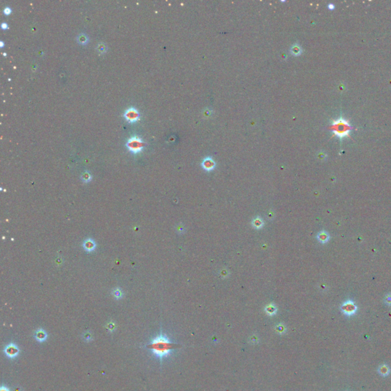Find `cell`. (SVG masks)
I'll return each mask as SVG.
<instances>
[{"label": "cell", "mask_w": 391, "mask_h": 391, "mask_svg": "<svg viewBox=\"0 0 391 391\" xmlns=\"http://www.w3.org/2000/svg\"><path fill=\"white\" fill-rule=\"evenodd\" d=\"M179 344L173 343L169 338L164 335H157L147 345V348L151 350L157 358L162 360L171 355L174 349L179 347Z\"/></svg>", "instance_id": "obj_1"}, {"label": "cell", "mask_w": 391, "mask_h": 391, "mask_svg": "<svg viewBox=\"0 0 391 391\" xmlns=\"http://www.w3.org/2000/svg\"><path fill=\"white\" fill-rule=\"evenodd\" d=\"M330 129L340 140H342L345 137L349 136L353 128L351 126L347 120L343 118H339L332 122V126H330Z\"/></svg>", "instance_id": "obj_2"}, {"label": "cell", "mask_w": 391, "mask_h": 391, "mask_svg": "<svg viewBox=\"0 0 391 391\" xmlns=\"http://www.w3.org/2000/svg\"><path fill=\"white\" fill-rule=\"evenodd\" d=\"M126 145L130 152L136 154L141 152L144 148L145 142L142 138L137 135H133L128 139Z\"/></svg>", "instance_id": "obj_3"}, {"label": "cell", "mask_w": 391, "mask_h": 391, "mask_svg": "<svg viewBox=\"0 0 391 391\" xmlns=\"http://www.w3.org/2000/svg\"><path fill=\"white\" fill-rule=\"evenodd\" d=\"M123 117L129 123H134L140 119V113L134 107H130L125 111Z\"/></svg>", "instance_id": "obj_4"}, {"label": "cell", "mask_w": 391, "mask_h": 391, "mask_svg": "<svg viewBox=\"0 0 391 391\" xmlns=\"http://www.w3.org/2000/svg\"><path fill=\"white\" fill-rule=\"evenodd\" d=\"M4 352L8 358H15L18 355L20 350L16 344L14 343H10L5 348Z\"/></svg>", "instance_id": "obj_5"}, {"label": "cell", "mask_w": 391, "mask_h": 391, "mask_svg": "<svg viewBox=\"0 0 391 391\" xmlns=\"http://www.w3.org/2000/svg\"><path fill=\"white\" fill-rule=\"evenodd\" d=\"M341 310H342L343 313L347 315V316H352V315L355 313V312L357 310V307L353 303V302L348 301V302H346L345 303L343 304L342 306H341Z\"/></svg>", "instance_id": "obj_6"}, {"label": "cell", "mask_w": 391, "mask_h": 391, "mask_svg": "<svg viewBox=\"0 0 391 391\" xmlns=\"http://www.w3.org/2000/svg\"><path fill=\"white\" fill-rule=\"evenodd\" d=\"M83 248L86 252H92L96 248V244L94 242L93 239H87L83 242Z\"/></svg>", "instance_id": "obj_7"}, {"label": "cell", "mask_w": 391, "mask_h": 391, "mask_svg": "<svg viewBox=\"0 0 391 391\" xmlns=\"http://www.w3.org/2000/svg\"><path fill=\"white\" fill-rule=\"evenodd\" d=\"M34 337H35V340L38 341V342H44V341H45L47 340V334L44 329H39L35 331V334H34Z\"/></svg>", "instance_id": "obj_8"}, {"label": "cell", "mask_w": 391, "mask_h": 391, "mask_svg": "<svg viewBox=\"0 0 391 391\" xmlns=\"http://www.w3.org/2000/svg\"><path fill=\"white\" fill-rule=\"evenodd\" d=\"M202 166L203 167L204 170L207 171H212L214 169L215 166H216V164H215L214 160L211 158V157H206L203 160L202 163Z\"/></svg>", "instance_id": "obj_9"}, {"label": "cell", "mask_w": 391, "mask_h": 391, "mask_svg": "<svg viewBox=\"0 0 391 391\" xmlns=\"http://www.w3.org/2000/svg\"><path fill=\"white\" fill-rule=\"evenodd\" d=\"M77 40L78 41L79 44H82V45H86V44H88L89 42V37L84 33H80L78 36L77 37Z\"/></svg>", "instance_id": "obj_10"}, {"label": "cell", "mask_w": 391, "mask_h": 391, "mask_svg": "<svg viewBox=\"0 0 391 391\" xmlns=\"http://www.w3.org/2000/svg\"><path fill=\"white\" fill-rule=\"evenodd\" d=\"M378 372H379V374L381 375L386 377L390 374V367L387 365H386V364H383V365L380 366L379 369H378Z\"/></svg>", "instance_id": "obj_11"}, {"label": "cell", "mask_w": 391, "mask_h": 391, "mask_svg": "<svg viewBox=\"0 0 391 391\" xmlns=\"http://www.w3.org/2000/svg\"><path fill=\"white\" fill-rule=\"evenodd\" d=\"M92 174L89 171H85L81 175V180L83 183H89V182H90L92 180Z\"/></svg>", "instance_id": "obj_12"}, {"label": "cell", "mask_w": 391, "mask_h": 391, "mask_svg": "<svg viewBox=\"0 0 391 391\" xmlns=\"http://www.w3.org/2000/svg\"><path fill=\"white\" fill-rule=\"evenodd\" d=\"M302 52L303 50L299 44H294L291 47V53L293 55H295V56H299V55H300L302 54Z\"/></svg>", "instance_id": "obj_13"}, {"label": "cell", "mask_w": 391, "mask_h": 391, "mask_svg": "<svg viewBox=\"0 0 391 391\" xmlns=\"http://www.w3.org/2000/svg\"><path fill=\"white\" fill-rule=\"evenodd\" d=\"M112 296H114V298L116 299H122L123 297V293L121 289L119 288H116L112 291Z\"/></svg>", "instance_id": "obj_14"}, {"label": "cell", "mask_w": 391, "mask_h": 391, "mask_svg": "<svg viewBox=\"0 0 391 391\" xmlns=\"http://www.w3.org/2000/svg\"><path fill=\"white\" fill-rule=\"evenodd\" d=\"M265 310H266V313H267L269 316H273V315L276 314V308L273 305H269L268 306H267V308H266Z\"/></svg>", "instance_id": "obj_15"}, {"label": "cell", "mask_w": 391, "mask_h": 391, "mask_svg": "<svg viewBox=\"0 0 391 391\" xmlns=\"http://www.w3.org/2000/svg\"><path fill=\"white\" fill-rule=\"evenodd\" d=\"M96 50L101 54L106 53V51H107V47H106V44H104V43H100V44H97Z\"/></svg>", "instance_id": "obj_16"}, {"label": "cell", "mask_w": 391, "mask_h": 391, "mask_svg": "<svg viewBox=\"0 0 391 391\" xmlns=\"http://www.w3.org/2000/svg\"><path fill=\"white\" fill-rule=\"evenodd\" d=\"M253 225L256 228H262L263 225H264V222H263L262 219L261 218H257L254 220L253 222Z\"/></svg>", "instance_id": "obj_17"}, {"label": "cell", "mask_w": 391, "mask_h": 391, "mask_svg": "<svg viewBox=\"0 0 391 391\" xmlns=\"http://www.w3.org/2000/svg\"><path fill=\"white\" fill-rule=\"evenodd\" d=\"M318 239H319V240L321 242H326L328 241V239H329V235H328V234H326L325 231H322L318 235Z\"/></svg>", "instance_id": "obj_18"}, {"label": "cell", "mask_w": 391, "mask_h": 391, "mask_svg": "<svg viewBox=\"0 0 391 391\" xmlns=\"http://www.w3.org/2000/svg\"><path fill=\"white\" fill-rule=\"evenodd\" d=\"M83 338L85 341H90L91 340H92V334L90 333L89 332H84V334L83 335Z\"/></svg>", "instance_id": "obj_19"}, {"label": "cell", "mask_w": 391, "mask_h": 391, "mask_svg": "<svg viewBox=\"0 0 391 391\" xmlns=\"http://www.w3.org/2000/svg\"><path fill=\"white\" fill-rule=\"evenodd\" d=\"M115 328H116V326H115V323H113V322H109V323L106 325V329H107L109 331H110V332H113V331H115Z\"/></svg>", "instance_id": "obj_20"}, {"label": "cell", "mask_w": 391, "mask_h": 391, "mask_svg": "<svg viewBox=\"0 0 391 391\" xmlns=\"http://www.w3.org/2000/svg\"><path fill=\"white\" fill-rule=\"evenodd\" d=\"M3 12H4L5 15H10V14L12 13V9H11L10 7H9V6H6V7L4 8V9H3Z\"/></svg>", "instance_id": "obj_21"}, {"label": "cell", "mask_w": 391, "mask_h": 391, "mask_svg": "<svg viewBox=\"0 0 391 391\" xmlns=\"http://www.w3.org/2000/svg\"><path fill=\"white\" fill-rule=\"evenodd\" d=\"M1 28L3 29V30H6V29L9 28V25L6 22H2L1 24Z\"/></svg>", "instance_id": "obj_22"}, {"label": "cell", "mask_w": 391, "mask_h": 391, "mask_svg": "<svg viewBox=\"0 0 391 391\" xmlns=\"http://www.w3.org/2000/svg\"><path fill=\"white\" fill-rule=\"evenodd\" d=\"M0 391H10V390L8 387H6V386L2 385L1 387V388H0Z\"/></svg>", "instance_id": "obj_23"}, {"label": "cell", "mask_w": 391, "mask_h": 391, "mask_svg": "<svg viewBox=\"0 0 391 391\" xmlns=\"http://www.w3.org/2000/svg\"><path fill=\"white\" fill-rule=\"evenodd\" d=\"M328 8H329V9H330V10H334V9H335V5H334V4H329V6H328Z\"/></svg>", "instance_id": "obj_24"}, {"label": "cell", "mask_w": 391, "mask_h": 391, "mask_svg": "<svg viewBox=\"0 0 391 391\" xmlns=\"http://www.w3.org/2000/svg\"><path fill=\"white\" fill-rule=\"evenodd\" d=\"M4 45H5L4 42H3L2 41H0V47H4Z\"/></svg>", "instance_id": "obj_25"}, {"label": "cell", "mask_w": 391, "mask_h": 391, "mask_svg": "<svg viewBox=\"0 0 391 391\" xmlns=\"http://www.w3.org/2000/svg\"><path fill=\"white\" fill-rule=\"evenodd\" d=\"M387 303H391V297H389V298H388V300H387Z\"/></svg>", "instance_id": "obj_26"}, {"label": "cell", "mask_w": 391, "mask_h": 391, "mask_svg": "<svg viewBox=\"0 0 391 391\" xmlns=\"http://www.w3.org/2000/svg\"><path fill=\"white\" fill-rule=\"evenodd\" d=\"M3 55H4V56H5V57H6V55H7V54H6V53H3Z\"/></svg>", "instance_id": "obj_27"}]
</instances>
